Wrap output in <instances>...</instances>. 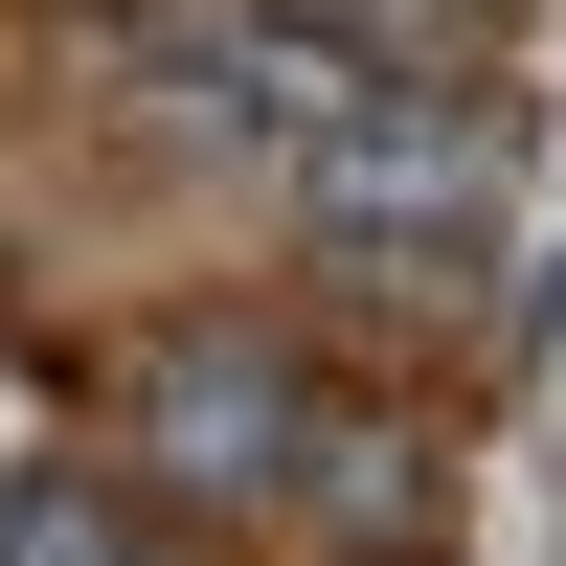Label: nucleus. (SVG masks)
I'll return each mask as SVG.
<instances>
[{
	"mask_svg": "<svg viewBox=\"0 0 566 566\" xmlns=\"http://www.w3.org/2000/svg\"><path fill=\"white\" fill-rule=\"evenodd\" d=\"M136 453H159L181 499H295V453H317L295 340H159V386H136Z\"/></svg>",
	"mask_w": 566,
	"mask_h": 566,
	"instance_id": "nucleus-1",
	"label": "nucleus"
},
{
	"mask_svg": "<svg viewBox=\"0 0 566 566\" xmlns=\"http://www.w3.org/2000/svg\"><path fill=\"white\" fill-rule=\"evenodd\" d=\"M317 227H340V250H453V227H476V159H453L431 114H340L317 136Z\"/></svg>",
	"mask_w": 566,
	"mask_h": 566,
	"instance_id": "nucleus-2",
	"label": "nucleus"
},
{
	"mask_svg": "<svg viewBox=\"0 0 566 566\" xmlns=\"http://www.w3.org/2000/svg\"><path fill=\"white\" fill-rule=\"evenodd\" d=\"M317 45H363V69H476V0H295Z\"/></svg>",
	"mask_w": 566,
	"mask_h": 566,
	"instance_id": "nucleus-3",
	"label": "nucleus"
},
{
	"mask_svg": "<svg viewBox=\"0 0 566 566\" xmlns=\"http://www.w3.org/2000/svg\"><path fill=\"white\" fill-rule=\"evenodd\" d=\"M0 544H114V499H91V476H23V499H0Z\"/></svg>",
	"mask_w": 566,
	"mask_h": 566,
	"instance_id": "nucleus-4",
	"label": "nucleus"
}]
</instances>
